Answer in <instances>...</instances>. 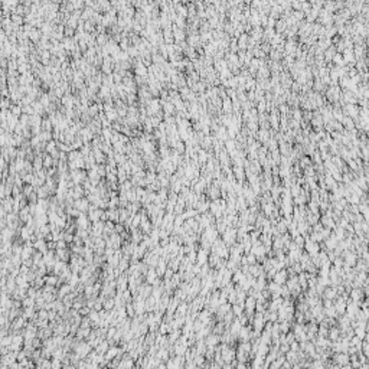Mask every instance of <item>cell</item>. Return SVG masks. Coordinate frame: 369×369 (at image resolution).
<instances>
[{"label":"cell","instance_id":"6da1fadb","mask_svg":"<svg viewBox=\"0 0 369 369\" xmlns=\"http://www.w3.org/2000/svg\"><path fill=\"white\" fill-rule=\"evenodd\" d=\"M55 257H56V260H62V261H69L71 260V251H68L66 248H56L55 249Z\"/></svg>","mask_w":369,"mask_h":369},{"label":"cell","instance_id":"8992f818","mask_svg":"<svg viewBox=\"0 0 369 369\" xmlns=\"http://www.w3.org/2000/svg\"><path fill=\"white\" fill-rule=\"evenodd\" d=\"M72 190H74V199H80L84 196V193H85V190H84V188H82L81 185H75L74 188H72Z\"/></svg>","mask_w":369,"mask_h":369},{"label":"cell","instance_id":"52a82bcc","mask_svg":"<svg viewBox=\"0 0 369 369\" xmlns=\"http://www.w3.org/2000/svg\"><path fill=\"white\" fill-rule=\"evenodd\" d=\"M186 310H188L186 303H179V307H177V310H176V312H177V313H176V316H183V317H185V316L188 314V312H186Z\"/></svg>","mask_w":369,"mask_h":369},{"label":"cell","instance_id":"3957f363","mask_svg":"<svg viewBox=\"0 0 369 369\" xmlns=\"http://www.w3.org/2000/svg\"><path fill=\"white\" fill-rule=\"evenodd\" d=\"M146 277H147V278H146V281H147L149 284H153V283L157 280V277H159V276H157L156 268H154V267L149 268V270H147V273H146Z\"/></svg>","mask_w":369,"mask_h":369},{"label":"cell","instance_id":"ba28073f","mask_svg":"<svg viewBox=\"0 0 369 369\" xmlns=\"http://www.w3.org/2000/svg\"><path fill=\"white\" fill-rule=\"evenodd\" d=\"M206 260V252L205 251H199V254L196 255V261H198V264H204Z\"/></svg>","mask_w":369,"mask_h":369},{"label":"cell","instance_id":"5b68a950","mask_svg":"<svg viewBox=\"0 0 369 369\" xmlns=\"http://www.w3.org/2000/svg\"><path fill=\"white\" fill-rule=\"evenodd\" d=\"M110 346H111V345H110L108 339H107V340H101V343L95 348V350H97L98 353H101V355H105V352L110 349Z\"/></svg>","mask_w":369,"mask_h":369},{"label":"cell","instance_id":"277c9868","mask_svg":"<svg viewBox=\"0 0 369 369\" xmlns=\"http://www.w3.org/2000/svg\"><path fill=\"white\" fill-rule=\"evenodd\" d=\"M91 329L92 327H78L77 330V340H84V339H87L88 336H89V333H91Z\"/></svg>","mask_w":369,"mask_h":369},{"label":"cell","instance_id":"9c48e42d","mask_svg":"<svg viewBox=\"0 0 369 369\" xmlns=\"http://www.w3.org/2000/svg\"><path fill=\"white\" fill-rule=\"evenodd\" d=\"M66 244H68V242H66L64 238H62V240H58V241H56V248H66Z\"/></svg>","mask_w":369,"mask_h":369},{"label":"cell","instance_id":"30bf717a","mask_svg":"<svg viewBox=\"0 0 369 369\" xmlns=\"http://www.w3.org/2000/svg\"><path fill=\"white\" fill-rule=\"evenodd\" d=\"M33 167H35V169H36V170H39V169H41V167H42V164H41V160H36V163L33 164Z\"/></svg>","mask_w":369,"mask_h":369},{"label":"cell","instance_id":"7a4b0ae2","mask_svg":"<svg viewBox=\"0 0 369 369\" xmlns=\"http://www.w3.org/2000/svg\"><path fill=\"white\" fill-rule=\"evenodd\" d=\"M13 205H15V199L12 196H6L1 202V208L6 210V212H12L13 210Z\"/></svg>","mask_w":369,"mask_h":369},{"label":"cell","instance_id":"8fae6325","mask_svg":"<svg viewBox=\"0 0 369 369\" xmlns=\"http://www.w3.org/2000/svg\"><path fill=\"white\" fill-rule=\"evenodd\" d=\"M45 166H46V167H48V166H51V159H49V157L45 160Z\"/></svg>","mask_w":369,"mask_h":369}]
</instances>
